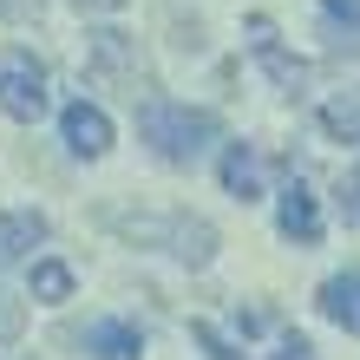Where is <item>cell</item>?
Instances as JSON below:
<instances>
[{
    "instance_id": "1",
    "label": "cell",
    "mask_w": 360,
    "mask_h": 360,
    "mask_svg": "<svg viewBox=\"0 0 360 360\" xmlns=\"http://www.w3.org/2000/svg\"><path fill=\"white\" fill-rule=\"evenodd\" d=\"M98 223L118 229L124 243L164 249V256H177L190 269H210V262H217V229H210L203 217H190V210H118V203H105Z\"/></svg>"
},
{
    "instance_id": "2",
    "label": "cell",
    "mask_w": 360,
    "mask_h": 360,
    "mask_svg": "<svg viewBox=\"0 0 360 360\" xmlns=\"http://www.w3.org/2000/svg\"><path fill=\"white\" fill-rule=\"evenodd\" d=\"M217 131H223L217 112H190V105L164 98V92L138 98V138L151 144L164 164H197L203 144H217Z\"/></svg>"
},
{
    "instance_id": "3",
    "label": "cell",
    "mask_w": 360,
    "mask_h": 360,
    "mask_svg": "<svg viewBox=\"0 0 360 360\" xmlns=\"http://www.w3.org/2000/svg\"><path fill=\"white\" fill-rule=\"evenodd\" d=\"M86 66H92V79H105V86H124L131 98L138 92L151 98V86H144V53H138L131 33H118V27L86 33Z\"/></svg>"
},
{
    "instance_id": "4",
    "label": "cell",
    "mask_w": 360,
    "mask_h": 360,
    "mask_svg": "<svg viewBox=\"0 0 360 360\" xmlns=\"http://www.w3.org/2000/svg\"><path fill=\"white\" fill-rule=\"evenodd\" d=\"M0 112L33 124L46 112V72H39L33 53H0Z\"/></svg>"
},
{
    "instance_id": "5",
    "label": "cell",
    "mask_w": 360,
    "mask_h": 360,
    "mask_svg": "<svg viewBox=\"0 0 360 360\" xmlns=\"http://www.w3.org/2000/svg\"><path fill=\"white\" fill-rule=\"evenodd\" d=\"M59 131H66L72 158H105L112 151V118H105L98 105H86V98H72L66 112H59Z\"/></svg>"
},
{
    "instance_id": "6",
    "label": "cell",
    "mask_w": 360,
    "mask_h": 360,
    "mask_svg": "<svg viewBox=\"0 0 360 360\" xmlns=\"http://www.w3.org/2000/svg\"><path fill=\"white\" fill-rule=\"evenodd\" d=\"M275 223H282L288 243H321V203H314V190H308V184H288Z\"/></svg>"
},
{
    "instance_id": "7",
    "label": "cell",
    "mask_w": 360,
    "mask_h": 360,
    "mask_svg": "<svg viewBox=\"0 0 360 360\" xmlns=\"http://www.w3.org/2000/svg\"><path fill=\"white\" fill-rule=\"evenodd\" d=\"M33 243H46V217L39 210H0V269L20 262Z\"/></svg>"
},
{
    "instance_id": "8",
    "label": "cell",
    "mask_w": 360,
    "mask_h": 360,
    "mask_svg": "<svg viewBox=\"0 0 360 360\" xmlns=\"http://www.w3.org/2000/svg\"><path fill=\"white\" fill-rule=\"evenodd\" d=\"M321 314H328L334 328L360 334V269H347V275H328V282H321Z\"/></svg>"
},
{
    "instance_id": "9",
    "label": "cell",
    "mask_w": 360,
    "mask_h": 360,
    "mask_svg": "<svg viewBox=\"0 0 360 360\" xmlns=\"http://www.w3.org/2000/svg\"><path fill=\"white\" fill-rule=\"evenodd\" d=\"M86 354L92 360H144V341L131 321H92L86 328Z\"/></svg>"
},
{
    "instance_id": "10",
    "label": "cell",
    "mask_w": 360,
    "mask_h": 360,
    "mask_svg": "<svg viewBox=\"0 0 360 360\" xmlns=\"http://www.w3.org/2000/svg\"><path fill=\"white\" fill-rule=\"evenodd\" d=\"M223 190L236 203H256L262 197V158L249 151V144H229V151H223Z\"/></svg>"
},
{
    "instance_id": "11",
    "label": "cell",
    "mask_w": 360,
    "mask_h": 360,
    "mask_svg": "<svg viewBox=\"0 0 360 360\" xmlns=\"http://www.w3.org/2000/svg\"><path fill=\"white\" fill-rule=\"evenodd\" d=\"M256 33H262V39H256V59H262V72H269V79H275L282 92H302V86H308V66H302L295 53H282V46H275L262 20H256Z\"/></svg>"
},
{
    "instance_id": "12",
    "label": "cell",
    "mask_w": 360,
    "mask_h": 360,
    "mask_svg": "<svg viewBox=\"0 0 360 360\" xmlns=\"http://www.w3.org/2000/svg\"><path fill=\"white\" fill-rule=\"evenodd\" d=\"M321 131H328L334 144H360V86L334 92V98L321 105Z\"/></svg>"
},
{
    "instance_id": "13",
    "label": "cell",
    "mask_w": 360,
    "mask_h": 360,
    "mask_svg": "<svg viewBox=\"0 0 360 360\" xmlns=\"http://www.w3.org/2000/svg\"><path fill=\"white\" fill-rule=\"evenodd\" d=\"M321 7H328V33H334V46H354L360 53V0H321Z\"/></svg>"
},
{
    "instance_id": "14",
    "label": "cell",
    "mask_w": 360,
    "mask_h": 360,
    "mask_svg": "<svg viewBox=\"0 0 360 360\" xmlns=\"http://www.w3.org/2000/svg\"><path fill=\"white\" fill-rule=\"evenodd\" d=\"M66 295H72V269L66 262H33V302H66Z\"/></svg>"
},
{
    "instance_id": "15",
    "label": "cell",
    "mask_w": 360,
    "mask_h": 360,
    "mask_svg": "<svg viewBox=\"0 0 360 360\" xmlns=\"http://www.w3.org/2000/svg\"><path fill=\"white\" fill-rule=\"evenodd\" d=\"M190 334H197V347H203L210 360H236V354H229V347L217 341V328H210V321H190Z\"/></svg>"
},
{
    "instance_id": "16",
    "label": "cell",
    "mask_w": 360,
    "mask_h": 360,
    "mask_svg": "<svg viewBox=\"0 0 360 360\" xmlns=\"http://www.w3.org/2000/svg\"><path fill=\"white\" fill-rule=\"evenodd\" d=\"M0 13H7L13 27H33V20H39V0H0Z\"/></svg>"
},
{
    "instance_id": "17",
    "label": "cell",
    "mask_w": 360,
    "mask_h": 360,
    "mask_svg": "<svg viewBox=\"0 0 360 360\" xmlns=\"http://www.w3.org/2000/svg\"><path fill=\"white\" fill-rule=\"evenodd\" d=\"M269 360H314V347L302 341V334H282V347H275Z\"/></svg>"
},
{
    "instance_id": "18",
    "label": "cell",
    "mask_w": 360,
    "mask_h": 360,
    "mask_svg": "<svg viewBox=\"0 0 360 360\" xmlns=\"http://www.w3.org/2000/svg\"><path fill=\"white\" fill-rule=\"evenodd\" d=\"M13 334H20V302L0 295V341H13Z\"/></svg>"
},
{
    "instance_id": "19",
    "label": "cell",
    "mask_w": 360,
    "mask_h": 360,
    "mask_svg": "<svg viewBox=\"0 0 360 360\" xmlns=\"http://www.w3.org/2000/svg\"><path fill=\"white\" fill-rule=\"evenodd\" d=\"M79 13H118V7H131V0H72Z\"/></svg>"
},
{
    "instance_id": "20",
    "label": "cell",
    "mask_w": 360,
    "mask_h": 360,
    "mask_svg": "<svg viewBox=\"0 0 360 360\" xmlns=\"http://www.w3.org/2000/svg\"><path fill=\"white\" fill-rule=\"evenodd\" d=\"M341 210H347V223H360V184H341Z\"/></svg>"
}]
</instances>
